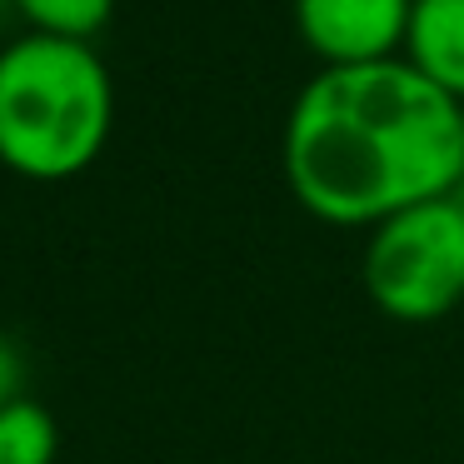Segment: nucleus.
Here are the masks:
<instances>
[{
    "instance_id": "f257e3e1",
    "label": "nucleus",
    "mask_w": 464,
    "mask_h": 464,
    "mask_svg": "<svg viewBox=\"0 0 464 464\" xmlns=\"http://www.w3.org/2000/svg\"><path fill=\"white\" fill-rule=\"evenodd\" d=\"M280 160L304 215L340 230H374L410 205L459 195V101L404 55L324 65L285 115Z\"/></svg>"
},
{
    "instance_id": "f03ea898",
    "label": "nucleus",
    "mask_w": 464,
    "mask_h": 464,
    "mask_svg": "<svg viewBox=\"0 0 464 464\" xmlns=\"http://www.w3.org/2000/svg\"><path fill=\"white\" fill-rule=\"evenodd\" d=\"M115 85L91 41L21 35L0 51V165L21 180H71L101 160Z\"/></svg>"
},
{
    "instance_id": "7ed1b4c3",
    "label": "nucleus",
    "mask_w": 464,
    "mask_h": 464,
    "mask_svg": "<svg viewBox=\"0 0 464 464\" xmlns=\"http://www.w3.org/2000/svg\"><path fill=\"white\" fill-rule=\"evenodd\" d=\"M360 280L390 320H444L464 300V195H440L380 220L364 240Z\"/></svg>"
},
{
    "instance_id": "20e7f679",
    "label": "nucleus",
    "mask_w": 464,
    "mask_h": 464,
    "mask_svg": "<svg viewBox=\"0 0 464 464\" xmlns=\"http://www.w3.org/2000/svg\"><path fill=\"white\" fill-rule=\"evenodd\" d=\"M410 15L414 0H295V31L324 65L394 61Z\"/></svg>"
},
{
    "instance_id": "39448f33",
    "label": "nucleus",
    "mask_w": 464,
    "mask_h": 464,
    "mask_svg": "<svg viewBox=\"0 0 464 464\" xmlns=\"http://www.w3.org/2000/svg\"><path fill=\"white\" fill-rule=\"evenodd\" d=\"M404 61L444 95L464 101V0H414Z\"/></svg>"
},
{
    "instance_id": "423d86ee",
    "label": "nucleus",
    "mask_w": 464,
    "mask_h": 464,
    "mask_svg": "<svg viewBox=\"0 0 464 464\" xmlns=\"http://www.w3.org/2000/svg\"><path fill=\"white\" fill-rule=\"evenodd\" d=\"M61 450V424L41 400L21 394L0 410V464H55Z\"/></svg>"
},
{
    "instance_id": "0eeeda50",
    "label": "nucleus",
    "mask_w": 464,
    "mask_h": 464,
    "mask_svg": "<svg viewBox=\"0 0 464 464\" xmlns=\"http://www.w3.org/2000/svg\"><path fill=\"white\" fill-rule=\"evenodd\" d=\"M15 11L31 21L35 35H61V41H95L111 25L115 0H15Z\"/></svg>"
},
{
    "instance_id": "6e6552de",
    "label": "nucleus",
    "mask_w": 464,
    "mask_h": 464,
    "mask_svg": "<svg viewBox=\"0 0 464 464\" xmlns=\"http://www.w3.org/2000/svg\"><path fill=\"white\" fill-rule=\"evenodd\" d=\"M21 394H25V360H21V350L0 334V410L15 404Z\"/></svg>"
},
{
    "instance_id": "1a4fd4ad",
    "label": "nucleus",
    "mask_w": 464,
    "mask_h": 464,
    "mask_svg": "<svg viewBox=\"0 0 464 464\" xmlns=\"http://www.w3.org/2000/svg\"><path fill=\"white\" fill-rule=\"evenodd\" d=\"M459 130H464V101H459Z\"/></svg>"
}]
</instances>
